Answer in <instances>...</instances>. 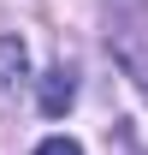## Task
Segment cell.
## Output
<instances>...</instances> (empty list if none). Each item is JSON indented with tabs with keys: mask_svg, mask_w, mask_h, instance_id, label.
Here are the masks:
<instances>
[{
	"mask_svg": "<svg viewBox=\"0 0 148 155\" xmlns=\"http://www.w3.org/2000/svg\"><path fill=\"white\" fill-rule=\"evenodd\" d=\"M71 101H77V78H71V66H54V72L42 78V114L59 119Z\"/></svg>",
	"mask_w": 148,
	"mask_h": 155,
	"instance_id": "cell-2",
	"label": "cell"
},
{
	"mask_svg": "<svg viewBox=\"0 0 148 155\" xmlns=\"http://www.w3.org/2000/svg\"><path fill=\"white\" fill-rule=\"evenodd\" d=\"M24 72H30V54H24V42H18V36H0V101H12V96H18Z\"/></svg>",
	"mask_w": 148,
	"mask_h": 155,
	"instance_id": "cell-1",
	"label": "cell"
},
{
	"mask_svg": "<svg viewBox=\"0 0 148 155\" xmlns=\"http://www.w3.org/2000/svg\"><path fill=\"white\" fill-rule=\"evenodd\" d=\"M36 155H83V143H77V137H42Z\"/></svg>",
	"mask_w": 148,
	"mask_h": 155,
	"instance_id": "cell-3",
	"label": "cell"
}]
</instances>
